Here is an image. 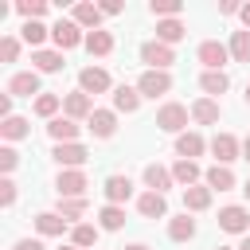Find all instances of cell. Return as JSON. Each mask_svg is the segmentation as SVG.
<instances>
[{
    "label": "cell",
    "instance_id": "obj_1",
    "mask_svg": "<svg viewBox=\"0 0 250 250\" xmlns=\"http://www.w3.org/2000/svg\"><path fill=\"white\" fill-rule=\"evenodd\" d=\"M90 184H86V172H78V168H62L59 172V180H55V191H59V199H82V191H86Z\"/></svg>",
    "mask_w": 250,
    "mask_h": 250
},
{
    "label": "cell",
    "instance_id": "obj_2",
    "mask_svg": "<svg viewBox=\"0 0 250 250\" xmlns=\"http://www.w3.org/2000/svg\"><path fill=\"white\" fill-rule=\"evenodd\" d=\"M172 90V74L168 70H145L141 78H137V94L141 98H160V94H168Z\"/></svg>",
    "mask_w": 250,
    "mask_h": 250
},
{
    "label": "cell",
    "instance_id": "obj_3",
    "mask_svg": "<svg viewBox=\"0 0 250 250\" xmlns=\"http://www.w3.org/2000/svg\"><path fill=\"white\" fill-rule=\"evenodd\" d=\"M156 129H164V133H184V129H188V109H184L180 102L160 105V109H156Z\"/></svg>",
    "mask_w": 250,
    "mask_h": 250
},
{
    "label": "cell",
    "instance_id": "obj_4",
    "mask_svg": "<svg viewBox=\"0 0 250 250\" xmlns=\"http://www.w3.org/2000/svg\"><path fill=\"white\" fill-rule=\"evenodd\" d=\"M141 62H148V70H168V66L176 62V55H172V47H168V43L152 39V43H145V47H141Z\"/></svg>",
    "mask_w": 250,
    "mask_h": 250
},
{
    "label": "cell",
    "instance_id": "obj_5",
    "mask_svg": "<svg viewBox=\"0 0 250 250\" xmlns=\"http://www.w3.org/2000/svg\"><path fill=\"white\" fill-rule=\"evenodd\" d=\"M51 39H55V47H59V51H66V47H78V43H86V35H82V27H78L74 20H59V23L51 27Z\"/></svg>",
    "mask_w": 250,
    "mask_h": 250
},
{
    "label": "cell",
    "instance_id": "obj_6",
    "mask_svg": "<svg viewBox=\"0 0 250 250\" xmlns=\"http://www.w3.org/2000/svg\"><path fill=\"white\" fill-rule=\"evenodd\" d=\"M227 59H230V47H223L219 39H203V43H199V62H203L207 70H223Z\"/></svg>",
    "mask_w": 250,
    "mask_h": 250
},
{
    "label": "cell",
    "instance_id": "obj_7",
    "mask_svg": "<svg viewBox=\"0 0 250 250\" xmlns=\"http://www.w3.org/2000/svg\"><path fill=\"white\" fill-rule=\"evenodd\" d=\"M219 227L230 230V234H246V230H250V211L238 207V203H230V207L219 211Z\"/></svg>",
    "mask_w": 250,
    "mask_h": 250
},
{
    "label": "cell",
    "instance_id": "obj_8",
    "mask_svg": "<svg viewBox=\"0 0 250 250\" xmlns=\"http://www.w3.org/2000/svg\"><path fill=\"white\" fill-rule=\"evenodd\" d=\"M78 86H82V94H105L109 90V74L102 66H82L78 70Z\"/></svg>",
    "mask_w": 250,
    "mask_h": 250
},
{
    "label": "cell",
    "instance_id": "obj_9",
    "mask_svg": "<svg viewBox=\"0 0 250 250\" xmlns=\"http://www.w3.org/2000/svg\"><path fill=\"white\" fill-rule=\"evenodd\" d=\"M62 113H66L70 121H82V117H90V113H94V102H90V94H82V90L66 94V98H62Z\"/></svg>",
    "mask_w": 250,
    "mask_h": 250
},
{
    "label": "cell",
    "instance_id": "obj_10",
    "mask_svg": "<svg viewBox=\"0 0 250 250\" xmlns=\"http://www.w3.org/2000/svg\"><path fill=\"white\" fill-rule=\"evenodd\" d=\"M86 129L105 141V137H113V129H117V113H113V109H94V113L86 117Z\"/></svg>",
    "mask_w": 250,
    "mask_h": 250
},
{
    "label": "cell",
    "instance_id": "obj_11",
    "mask_svg": "<svg viewBox=\"0 0 250 250\" xmlns=\"http://www.w3.org/2000/svg\"><path fill=\"white\" fill-rule=\"evenodd\" d=\"M8 94H20V98H31L39 94V70H20L8 78Z\"/></svg>",
    "mask_w": 250,
    "mask_h": 250
},
{
    "label": "cell",
    "instance_id": "obj_12",
    "mask_svg": "<svg viewBox=\"0 0 250 250\" xmlns=\"http://www.w3.org/2000/svg\"><path fill=\"white\" fill-rule=\"evenodd\" d=\"M47 133H51L55 145H74V137H78V121H70V117H51V121H47Z\"/></svg>",
    "mask_w": 250,
    "mask_h": 250
},
{
    "label": "cell",
    "instance_id": "obj_13",
    "mask_svg": "<svg viewBox=\"0 0 250 250\" xmlns=\"http://www.w3.org/2000/svg\"><path fill=\"white\" fill-rule=\"evenodd\" d=\"M211 152H215V160H219V164H230V160H238L242 145H238L230 133H219V137L211 141Z\"/></svg>",
    "mask_w": 250,
    "mask_h": 250
},
{
    "label": "cell",
    "instance_id": "obj_14",
    "mask_svg": "<svg viewBox=\"0 0 250 250\" xmlns=\"http://www.w3.org/2000/svg\"><path fill=\"white\" fill-rule=\"evenodd\" d=\"M102 191H105V199H109L113 207H121V203L133 195V180H129V176H109Z\"/></svg>",
    "mask_w": 250,
    "mask_h": 250
},
{
    "label": "cell",
    "instance_id": "obj_15",
    "mask_svg": "<svg viewBox=\"0 0 250 250\" xmlns=\"http://www.w3.org/2000/svg\"><path fill=\"white\" fill-rule=\"evenodd\" d=\"M51 156H55L62 168H78V164H86V156H90V152L74 141V145H55V152H51Z\"/></svg>",
    "mask_w": 250,
    "mask_h": 250
},
{
    "label": "cell",
    "instance_id": "obj_16",
    "mask_svg": "<svg viewBox=\"0 0 250 250\" xmlns=\"http://www.w3.org/2000/svg\"><path fill=\"white\" fill-rule=\"evenodd\" d=\"M203 180H207L211 191H230V188H234V172H230L227 164H211V168L203 172Z\"/></svg>",
    "mask_w": 250,
    "mask_h": 250
},
{
    "label": "cell",
    "instance_id": "obj_17",
    "mask_svg": "<svg viewBox=\"0 0 250 250\" xmlns=\"http://www.w3.org/2000/svg\"><path fill=\"white\" fill-rule=\"evenodd\" d=\"M137 211H141L145 219H164V215H168V203H164L160 191H145V195L137 199Z\"/></svg>",
    "mask_w": 250,
    "mask_h": 250
},
{
    "label": "cell",
    "instance_id": "obj_18",
    "mask_svg": "<svg viewBox=\"0 0 250 250\" xmlns=\"http://www.w3.org/2000/svg\"><path fill=\"white\" fill-rule=\"evenodd\" d=\"M102 8L98 4H74V23L78 27H90V31H102Z\"/></svg>",
    "mask_w": 250,
    "mask_h": 250
},
{
    "label": "cell",
    "instance_id": "obj_19",
    "mask_svg": "<svg viewBox=\"0 0 250 250\" xmlns=\"http://www.w3.org/2000/svg\"><path fill=\"white\" fill-rule=\"evenodd\" d=\"M31 62H35V70L39 74H55V70H62L66 62H62V51H31Z\"/></svg>",
    "mask_w": 250,
    "mask_h": 250
},
{
    "label": "cell",
    "instance_id": "obj_20",
    "mask_svg": "<svg viewBox=\"0 0 250 250\" xmlns=\"http://www.w3.org/2000/svg\"><path fill=\"white\" fill-rule=\"evenodd\" d=\"M203 148H207V145H203L199 133H180V137H176V152H180V160H195Z\"/></svg>",
    "mask_w": 250,
    "mask_h": 250
},
{
    "label": "cell",
    "instance_id": "obj_21",
    "mask_svg": "<svg viewBox=\"0 0 250 250\" xmlns=\"http://www.w3.org/2000/svg\"><path fill=\"white\" fill-rule=\"evenodd\" d=\"M137 105H141V94L133 86H117L113 90V109L117 113H137Z\"/></svg>",
    "mask_w": 250,
    "mask_h": 250
},
{
    "label": "cell",
    "instance_id": "obj_22",
    "mask_svg": "<svg viewBox=\"0 0 250 250\" xmlns=\"http://www.w3.org/2000/svg\"><path fill=\"white\" fill-rule=\"evenodd\" d=\"M145 184H148V191H160V195H164V191L172 188V172L160 168V164H148V168H145Z\"/></svg>",
    "mask_w": 250,
    "mask_h": 250
},
{
    "label": "cell",
    "instance_id": "obj_23",
    "mask_svg": "<svg viewBox=\"0 0 250 250\" xmlns=\"http://www.w3.org/2000/svg\"><path fill=\"white\" fill-rule=\"evenodd\" d=\"M184 31H188V27H184L180 20H156V39H160V43H168V47H172V43H180V39H184Z\"/></svg>",
    "mask_w": 250,
    "mask_h": 250
},
{
    "label": "cell",
    "instance_id": "obj_24",
    "mask_svg": "<svg viewBox=\"0 0 250 250\" xmlns=\"http://www.w3.org/2000/svg\"><path fill=\"white\" fill-rule=\"evenodd\" d=\"M35 230L39 234H62L66 230V219L59 211H43V215H35Z\"/></svg>",
    "mask_w": 250,
    "mask_h": 250
},
{
    "label": "cell",
    "instance_id": "obj_25",
    "mask_svg": "<svg viewBox=\"0 0 250 250\" xmlns=\"http://www.w3.org/2000/svg\"><path fill=\"white\" fill-rule=\"evenodd\" d=\"M90 55H109L113 51V35L109 31H86V43H82Z\"/></svg>",
    "mask_w": 250,
    "mask_h": 250
},
{
    "label": "cell",
    "instance_id": "obj_26",
    "mask_svg": "<svg viewBox=\"0 0 250 250\" xmlns=\"http://www.w3.org/2000/svg\"><path fill=\"white\" fill-rule=\"evenodd\" d=\"M191 117H195L199 125H215V121H219V102H211V98H199V102L191 105Z\"/></svg>",
    "mask_w": 250,
    "mask_h": 250
},
{
    "label": "cell",
    "instance_id": "obj_27",
    "mask_svg": "<svg viewBox=\"0 0 250 250\" xmlns=\"http://www.w3.org/2000/svg\"><path fill=\"white\" fill-rule=\"evenodd\" d=\"M172 180H176V184H184V188H195V180H199V164H195V160H176Z\"/></svg>",
    "mask_w": 250,
    "mask_h": 250
},
{
    "label": "cell",
    "instance_id": "obj_28",
    "mask_svg": "<svg viewBox=\"0 0 250 250\" xmlns=\"http://www.w3.org/2000/svg\"><path fill=\"white\" fill-rule=\"evenodd\" d=\"M184 207L188 211H207L211 207V188H184Z\"/></svg>",
    "mask_w": 250,
    "mask_h": 250
},
{
    "label": "cell",
    "instance_id": "obj_29",
    "mask_svg": "<svg viewBox=\"0 0 250 250\" xmlns=\"http://www.w3.org/2000/svg\"><path fill=\"white\" fill-rule=\"evenodd\" d=\"M98 223H102V230H121V227H125V207L105 203V207L98 211Z\"/></svg>",
    "mask_w": 250,
    "mask_h": 250
},
{
    "label": "cell",
    "instance_id": "obj_30",
    "mask_svg": "<svg viewBox=\"0 0 250 250\" xmlns=\"http://www.w3.org/2000/svg\"><path fill=\"white\" fill-rule=\"evenodd\" d=\"M191 234H195V219H188V211L168 223V238H172V242H188Z\"/></svg>",
    "mask_w": 250,
    "mask_h": 250
},
{
    "label": "cell",
    "instance_id": "obj_31",
    "mask_svg": "<svg viewBox=\"0 0 250 250\" xmlns=\"http://www.w3.org/2000/svg\"><path fill=\"white\" fill-rule=\"evenodd\" d=\"M199 86H203V94H227V86H230V78H227L223 70H203V78H199Z\"/></svg>",
    "mask_w": 250,
    "mask_h": 250
},
{
    "label": "cell",
    "instance_id": "obj_32",
    "mask_svg": "<svg viewBox=\"0 0 250 250\" xmlns=\"http://www.w3.org/2000/svg\"><path fill=\"white\" fill-rule=\"evenodd\" d=\"M94 242H98V227H90V223H78V227L70 230V246L86 250V246H94Z\"/></svg>",
    "mask_w": 250,
    "mask_h": 250
},
{
    "label": "cell",
    "instance_id": "obj_33",
    "mask_svg": "<svg viewBox=\"0 0 250 250\" xmlns=\"http://www.w3.org/2000/svg\"><path fill=\"white\" fill-rule=\"evenodd\" d=\"M230 59L234 62H250V31H234L230 35Z\"/></svg>",
    "mask_w": 250,
    "mask_h": 250
},
{
    "label": "cell",
    "instance_id": "obj_34",
    "mask_svg": "<svg viewBox=\"0 0 250 250\" xmlns=\"http://www.w3.org/2000/svg\"><path fill=\"white\" fill-rule=\"evenodd\" d=\"M148 12H152V16H160V20H180L184 4H180V0H152V4H148Z\"/></svg>",
    "mask_w": 250,
    "mask_h": 250
},
{
    "label": "cell",
    "instance_id": "obj_35",
    "mask_svg": "<svg viewBox=\"0 0 250 250\" xmlns=\"http://www.w3.org/2000/svg\"><path fill=\"white\" fill-rule=\"evenodd\" d=\"M20 35H23V43H31V47L39 51V43L47 39V27H43L39 20H23V27H20Z\"/></svg>",
    "mask_w": 250,
    "mask_h": 250
},
{
    "label": "cell",
    "instance_id": "obj_36",
    "mask_svg": "<svg viewBox=\"0 0 250 250\" xmlns=\"http://www.w3.org/2000/svg\"><path fill=\"white\" fill-rule=\"evenodd\" d=\"M0 133H4L8 141H20V137H27V133H31V125H27L23 117H8V121H0Z\"/></svg>",
    "mask_w": 250,
    "mask_h": 250
},
{
    "label": "cell",
    "instance_id": "obj_37",
    "mask_svg": "<svg viewBox=\"0 0 250 250\" xmlns=\"http://www.w3.org/2000/svg\"><path fill=\"white\" fill-rule=\"evenodd\" d=\"M59 105H62L59 94H39V98H35V113H39V117H55Z\"/></svg>",
    "mask_w": 250,
    "mask_h": 250
},
{
    "label": "cell",
    "instance_id": "obj_38",
    "mask_svg": "<svg viewBox=\"0 0 250 250\" xmlns=\"http://www.w3.org/2000/svg\"><path fill=\"white\" fill-rule=\"evenodd\" d=\"M16 12H20L23 20H39V16L47 12V0H20V4H16Z\"/></svg>",
    "mask_w": 250,
    "mask_h": 250
},
{
    "label": "cell",
    "instance_id": "obj_39",
    "mask_svg": "<svg viewBox=\"0 0 250 250\" xmlns=\"http://www.w3.org/2000/svg\"><path fill=\"white\" fill-rule=\"evenodd\" d=\"M59 215H62V219H78V215H86V199H59Z\"/></svg>",
    "mask_w": 250,
    "mask_h": 250
},
{
    "label": "cell",
    "instance_id": "obj_40",
    "mask_svg": "<svg viewBox=\"0 0 250 250\" xmlns=\"http://www.w3.org/2000/svg\"><path fill=\"white\" fill-rule=\"evenodd\" d=\"M16 55H20V39L4 35V39H0V59H4V62H16Z\"/></svg>",
    "mask_w": 250,
    "mask_h": 250
},
{
    "label": "cell",
    "instance_id": "obj_41",
    "mask_svg": "<svg viewBox=\"0 0 250 250\" xmlns=\"http://www.w3.org/2000/svg\"><path fill=\"white\" fill-rule=\"evenodd\" d=\"M16 164H20V152H16V148H8V145H4V148H0V168H4V172H12V168H16Z\"/></svg>",
    "mask_w": 250,
    "mask_h": 250
},
{
    "label": "cell",
    "instance_id": "obj_42",
    "mask_svg": "<svg viewBox=\"0 0 250 250\" xmlns=\"http://www.w3.org/2000/svg\"><path fill=\"white\" fill-rule=\"evenodd\" d=\"M0 203H4V207L16 203V184H12V180H0Z\"/></svg>",
    "mask_w": 250,
    "mask_h": 250
},
{
    "label": "cell",
    "instance_id": "obj_43",
    "mask_svg": "<svg viewBox=\"0 0 250 250\" xmlns=\"http://www.w3.org/2000/svg\"><path fill=\"white\" fill-rule=\"evenodd\" d=\"M98 8H102L105 16H121V8H125V4H121V0H105V4H98Z\"/></svg>",
    "mask_w": 250,
    "mask_h": 250
},
{
    "label": "cell",
    "instance_id": "obj_44",
    "mask_svg": "<svg viewBox=\"0 0 250 250\" xmlns=\"http://www.w3.org/2000/svg\"><path fill=\"white\" fill-rule=\"evenodd\" d=\"M16 250H43V242H39V238H20Z\"/></svg>",
    "mask_w": 250,
    "mask_h": 250
},
{
    "label": "cell",
    "instance_id": "obj_45",
    "mask_svg": "<svg viewBox=\"0 0 250 250\" xmlns=\"http://www.w3.org/2000/svg\"><path fill=\"white\" fill-rule=\"evenodd\" d=\"M0 117H4V121L12 117V94H4V98H0Z\"/></svg>",
    "mask_w": 250,
    "mask_h": 250
},
{
    "label": "cell",
    "instance_id": "obj_46",
    "mask_svg": "<svg viewBox=\"0 0 250 250\" xmlns=\"http://www.w3.org/2000/svg\"><path fill=\"white\" fill-rule=\"evenodd\" d=\"M219 12H227V16H230V12H242V4H234V0H219Z\"/></svg>",
    "mask_w": 250,
    "mask_h": 250
},
{
    "label": "cell",
    "instance_id": "obj_47",
    "mask_svg": "<svg viewBox=\"0 0 250 250\" xmlns=\"http://www.w3.org/2000/svg\"><path fill=\"white\" fill-rule=\"evenodd\" d=\"M238 16H242V23H246V31H250V4H242V12H238Z\"/></svg>",
    "mask_w": 250,
    "mask_h": 250
},
{
    "label": "cell",
    "instance_id": "obj_48",
    "mask_svg": "<svg viewBox=\"0 0 250 250\" xmlns=\"http://www.w3.org/2000/svg\"><path fill=\"white\" fill-rule=\"evenodd\" d=\"M242 160H250V137L242 141Z\"/></svg>",
    "mask_w": 250,
    "mask_h": 250
},
{
    "label": "cell",
    "instance_id": "obj_49",
    "mask_svg": "<svg viewBox=\"0 0 250 250\" xmlns=\"http://www.w3.org/2000/svg\"><path fill=\"white\" fill-rule=\"evenodd\" d=\"M125 250H148V246H145V242H133V246H125Z\"/></svg>",
    "mask_w": 250,
    "mask_h": 250
},
{
    "label": "cell",
    "instance_id": "obj_50",
    "mask_svg": "<svg viewBox=\"0 0 250 250\" xmlns=\"http://www.w3.org/2000/svg\"><path fill=\"white\" fill-rule=\"evenodd\" d=\"M238 250H250V234H246V238H242V242H238Z\"/></svg>",
    "mask_w": 250,
    "mask_h": 250
},
{
    "label": "cell",
    "instance_id": "obj_51",
    "mask_svg": "<svg viewBox=\"0 0 250 250\" xmlns=\"http://www.w3.org/2000/svg\"><path fill=\"white\" fill-rule=\"evenodd\" d=\"M242 191H246V199H250V180H246V184H242Z\"/></svg>",
    "mask_w": 250,
    "mask_h": 250
},
{
    "label": "cell",
    "instance_id": "obj_52",
    "mask_svg": "<svg viewBox=\"0 0 250 250\" xmlns=\"http://www.w3.org/2000/svg\"><path fill=\"white\" fill-rule=\"evenodd\" d=\"M246 102H250V82H246Z\"/></svg>",
    "mask_w": 250,
    "mask_h": 250
},
{
    "label": "cell",
    "instance_id": "obj_53",
    "mask_svg": "<svg viewBox=\"0 0 250 250\" xmlns=\"http://www.w3.org/2000/svg\"><path fill=\"white\" fill-rule=\"evenodd\" d=\"M62 250H78V246H62Z\"/></svg>",
    "mask_w": 250,
    "mask_h": 250
},
{
    "label": "cell",
    "instance_id": "obj_54",
    "mask_svg": "<svg viewBox=\"0 0 250 250\" xmlns=\"http://www.w3.org/2000/svg\"><path fill=\"white\" fill-rule=\"evenodd\" d=\"M219 250H230V246H219Z\"/></svg>",
    "mask_w": 250,
    "mask_h": 250
}]
</instances>
